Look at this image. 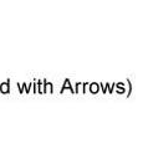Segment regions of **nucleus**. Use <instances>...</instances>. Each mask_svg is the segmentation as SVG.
<instances>
[]
</instances>
